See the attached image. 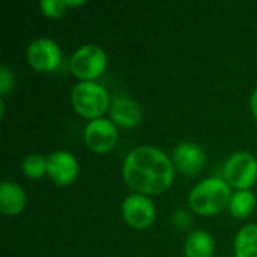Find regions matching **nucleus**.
<instances>
[{
  "label": "nucleus",
  "instance_id": "obj_1",
  "mask_svg": "<svg viewBox=\"0 0 257 257\" xmlns=\"http://www.w3.org/2000/svg\"><path fill=\"white\" fill-rule=\"evenodd\" d=\"M176 170L172 158L161 149L145 145L134 148L123 160L122 178L139 194L160 196L173 185Z\"/></svg>",
  "mask_w": 257,
  "mask_h": 257
},
{
  "label": "nucleus",
  "instance_id": "obj_2",
  "mask_svg": "<svg viewBox=\"0 0 257 257\" xmlns=\"http://www.w3.org/2000/svg\"><path fill=\"white\" fill-rule=\"evenodd\" d=\"M233 191L230 185L218 176L206 178L197 182L188 193L187 202L193 214L200 217H214L227 209Z\"/></svg>",
  "mask_w": 257,
  "mask_h": 257
},
{
  "label": "nucleus",
  "instance_id": "obj_3",
  "mask_svg": "<svg viewBox=\"0 0 257 257\" xmlns=\"http://www.w3.org/2000/svg\"><path fill=\"white\" fill-rule=\"evenodd\" d=\"M111 96L105 86L98 81H78L69 95L72 110L83 119L95 120L104 117L111 107Z\"/></svg>",
  "mask_w": 257,
  "mask_h": 257
},
{
  "label": "nucleus",
  "instance_id": "obj_4",
  "mask_svg": "<svg viewBox=\"0 0 257 257\" xmlns=\"http://www.w3.org/2000/svg\"><path fill=\"white\" fill-rule=\"evenodd\" d=\"M108 66V56L98 44L80 45L69 59V71L80 81H96Z\"/></svg>",
  "mask_w": 257,
  "mask_h": 257
},
{
  "label": "nucleus",
  "instance_id": "obj_5",
  "mask_svg": "<svg viewBox=\"0 0 257 257\" xmlns=\"http://www.w3.org/2000/svg\"><path fill=\"white\" fill-rule=\"evenodd\" d=\"M230 188L251 190L257 182V158L248 151L230 154L223 164L221 176Z\"/></svg>",
  "mask_w": 257,
  "mask_h": 257
},
{
  "label": "nucleus",
  "instance_id": "obj_6",
  "mask_svg": "<svg viewBox=\"0 0 257 257\" xmlns=\"http://www.w3.org/2000/svg\"><path fill=\"white\" fill-rule=\"evenodd\" d=\"M26 59L29 66L41 74H50L59 68L63 59L60 45L47 36L33 39L26 50Z\"/></svg>",
  "mask_w": 257,
  "mask_h": 257
},
{
  "label": "nucleus",
  "instance_id": "obj_7",
  "mask_svg": "<svg viewBox=\"0 0 257 257\" xmlns=\"http://www.w3.org/2000/svg\"><path fill=\"white\" fill-rule=\"evenodd\" d=\"M120 214L123 221L131 229L146 230L154 224L157 218V208L151 197L131 193L123 199L120 205Z\"/></svg>",
  "mask_w": 257,
  "mask_h": 257
},
{
  "label": "nucleus",
  "instance_id": "obj_8",
  "mask_svg": "<svg viewBox=\"0 0 257 257\" xmlns=\"http://www.w3.org/2000/svg\"><path fill=\"white\" fill-rule=\"evenodd\" d=\"M83 139L89 151L95 154H108L119 142V128L110 120V117L89 120L84 126Z\"/></svg>",
  "mask_w": 257,
  "mask_h": 257
},
{
  "label": "nucleus",
  "instance_id": "obj_9",
  "mask_svg": "<svg viewBox=\"0 0 257 257\" xmlns=\"http://www.w3.org/2000/svg\"><path fill=\"white\" fill-rule=\"evenodd\" d=\"M80 173L77 157L65 149L53 151L47 155V176L57 187L72 185Z\"/></svg>",
  "mask_w": 257,
  "mask_h": 257
},
{
  "label": "nucleus",
  "instance_id": "obj_10",
  "mask_svg": "<svg viewBox=\"0 0 257 257\" xmlns=\"http://www.w3.org/2000/svg\"><path fill=\"white\" fill-rule=\"evenodd\" d=\"M170 158L178 173L184 176H196L205 167L206 152L199 143L184 140L175 146Z\"/></svg>",
  "mask_w": 257,
  "mask_h": 257
},
{
  "label": "nucleus",
  "instance_id": "obj_11",
  "mask_svg": "<svg viewBox=\"0 0 257 257\" xmlns=\"http://www.w3.org/2000/svg\"><path fill=\"white\" fill-rule=\"evenodd\" d=\"M108 117L117 128H136L143 120V108L134 98L120 95L113 98Z\"/></svg>",
  "mask_w": 257,
  "mask_h": 257
},
{
  "label": "nucleus",
  "instance_id": "obj_12",
  "mask_svg": "<svg viewBox=\"0 0 257 257\" xmlns=\"http://www.w3.org/2000/svg\"><path fill=\"white\" fill-rule=\"evenodd\" d=\"M26 205V190L14 181H3L0 185V212L6 217H17L24 211Z\"/></svg>",
  "mask_w": 257,
  "mask_h": 257
},
{
  "label": "nucleus",
  "instance_id": "obj_13",
  "mask_svg": "<svg viewBox=\"0 0 257 257\" xmlns=\"http://www.w3.org/2000/svg\"><path fill=\"white\" fill-rule=\"evenodd\" d=\"M215 239L206 230H193L188 233L184 242V256L185 257H214L215 253Z\"/></svg>",
  "mask_w": 257,
  "mask_h": 257
},
{
  "label": "nucleus",
  "instance_id": "obj_14",
  "mask_svg": "<svg viewBox=\"0 0 257 257\" xmlns=\"http://www.w3.org/2000/svg\"><path fill=\"white\" fill-rule=\"evenodd\" d=\"M257 199L251 190H236L233 191L227 211L236 220H245L256 211Z\"/></svg>",
  "mask_w": 257,
  "mask_h": 257
},
{
  "label": "nucleus",
  "instance_id": "obj_15",
  "mask_svg": "<svg viewBox=\"0 0 257 257\" xmlns=\"http://www.w3.org/2000/svg\"><path fill=\"white\" fill-rule=\"evenodd\" d=\"M235 257H257V224L242 226L233 239Z\"/></svg>",
  "mask_w": 257,
  "mask_h": 257
},
{
  "label": "nucleus",
  "instance_id": "obj_16",
  "mask_svg": "<svg viewBox=\"0 0 257 257\" xmlns=\"http://www.w3.org/2000/svg\"><path fill=\"white\" fill-rule=\"evenodd\" d=\"M21 172L32 181L47 176V157L42 154H29L21 163Z\"/></svg>",
  "mask_w": 257,
  "mask_h": 257
},
{
  "label": "nucleus",
  "instance_id": "obj_17",
  "mask_svg": "<svg viewBox=\"0 0 257 257\" xmlns=\"http://www.w3.org/2000/svg\"><path fill=\"white\" fill-rule=\"evenodd\" d=\"M39 9L44 17L57 20L68 12V5L66 0H42L39 3Z\"/></svg>",
  "mask_w": 257,
  "mask_h": 257
},
{
  "label": "nucleus",
  "instance_id": "obj_18",
  "mask_svg": "<svg viewBox=\"0 0 257 257\" xmlns=\"http://www.w3.org/2000/svg\"><path fill=\"white\" fill-rule=\"evenodd\" d=\"M15 86V75L12 69L6 65L0 66V98H6V95Z\"/></svg>",
  "mask_w": 257,
  "mask_h": 257
},
{
  "label": "nucleus",
  "instance_id": "obj_19",
  "mask_svg": "<svg viewBox=\"0 0 257 257\" xmlns=\"http://www.w3.org/2000/svg\"><path fill=\"white\" fill-rule=\"evenodd\" d=\"M172 223L176 229L187 230L193 224V212L187 211V209H178V211H175V214L172 217Z\"/></svg>",
  "mask_w": 257,
  "mask_h": 257
},
{
  "label": "nucleus",
  "instance_id": "obj_20",
  "mask_svg": "<svg viewBox=\"0 0 257 257\" xmlns=\"http://www.w3.org/2000/svg\"><path fill=\"white\" fill-rule=\"evenodd\" d=\"M250 110H251V114L257 122V87L253 90V93L250 96Z\"/></svg>",
  "mask_w": 257,
  "mask_h": 257
},
{
  "label": "nucleus",
  "instance_id": "obj_21",
  "mask_svg": "<svg viewBox=\"0 0 257 257\" xmlns=\"http://www.w3.org/2000/svg\"><path fill=\"white\" fill-rule=\"evenodd\" d=\"M86 2L84 0H66V5H68V9H74V8H80L83 6Z\"/></svg>",
  "mask_w": 257,
  "mask_h": 257
},
{
  "label": "nucleus",
  "instance_id": "obj_22",
  "mask_svg": "<svg viewBox=\"0 0 257 257\" xmlns=\"http://www.w3.org/2000/svg\"><path fill=\"white\" fill-rule=\"evenodd\" d=\"M6 113V104H5V98H0V116L5 117Z\"/></svg>",
  "mask_w": 257,
  "mask_h": 257
},
{
  "label": "nucleus",
  "instance_id": "obj_23",
  "mask_svg": "<svg viewBox=\"0 0 257 257\" xmlns=\"http://www.w3.org/2000/svg\"><path fill=\"white\" fill-rule=\"evenodd\" d=\"M221 257H229V256H221Z\"/></svg>",
  "mask_w": 257,
  "mask_h": 257
}]
</instances>
